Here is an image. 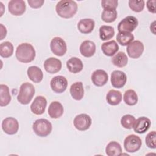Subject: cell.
I'll return each mask as SVG.
<instances>
[{"label":"cell","instance_id":"cell-1","mask_svg":"<svg viewBox=\"0 0 156 156\" xmlns=\"http://www.w3.org/2000/svg\"><path fill=\"white\" fill-rule=\"evenodd\" d=\"M57 15L63 18H71L77 11V4L74 1L62 0L57 2L55 6Z\"/></svg>","mask_w":156,"mask_h":156},{"label":"cell","instance_id":"cell-2","mask_svg":"<svg viewBox=\"0 0 156 156\" xmlns=\"http://www.w3.org/2000/svg\"><path fill=\"white\" fill-rule=\"evenodd\" d=\"M36 55L34 46L28 43L20 44L16 48L15 56L17 60L21 63H30L32 62Z\"/></svg>","mask_w":156,"mask_h":156},{"label":"cell","instance_id":"cell-3","mask_svg":"<svg viewBox=\"0 0 156 156\" xmlns=\"http://www.w3.org/2000/svg\"><path fill=\"white\" fill-rule=\"evenodd\" d=\"M35 92L34 86L29 82L22 83L20 88V91L17 96L18 101L23 104L27 105L31 101Z\"/></svg>","mask_w":156,"mask_h":156},{"label":"cell","instance_id":"cell-4","mask_svg":"<svg viewBox=\"0 0 156 156\" xmlns=\"http://www.w3.org/2000/svg\"><path fill=\"white\" fill-rule=\"evenodd\" d=\"M32 129L37 135L41 137H45L51 133L52 126L51 122L48 119L40 118L37 119L33 123Z\"/></svg>","mask_w":156,"mask_h":156},{"label":"cell","instance_id":"cell-5","mask_svg":"<svg viewBox=\"0 0 156 156\" xmlns=\"http://www.w3.org/2000/svg\"><path fill=\"white\" fill-rule=\"evenodd\" d=\"M142 141L141 138L134 134H131L126 136L124 141V147L127 152H136L141 147Z\"/></svg>","mask_w":156,"mask_h":156},{"label":"cell","instance_id":"cell-6","mask_svg":"<svg viewBox=\"0 0 156 156\" xmlns=\"http://www.w3.org/2000/svg\"><path fill=\"white\" fill-rule=\"evenodd\" d=\"M138 21L136 17L133 16H127L122 19L118 25L119 32H133L138 26Z\"/></svg>","mask_w":156,"mask_h":156},{"label":"cell","instance_id":"cell-7","mask_svg":"<svg viewBox=\"0 0 156 156\" xmlns=\"http://www.w3.org/2000/svg\"><path fill=\"white\" fill-rule=\"evenodd\" d=\"M50 48L52 52L57 56H63L67 51L66 42L60 37L53 38L50 43Z\"/></svg>","mask_w":156,"mask_h":156},{"label":"cell","instance_id":"cell-8","mask_svg":"<svg viewBox=\"0 0 156 156\" xmlns=\"http://www.w3.org/2000/svg\"><path fill=\"white\" fill-rule=\"evenodd\" d=\"M92 119L87 114L82 113L77 115L73 121V124L76 129L80 131H85L88 129L91 125Z\"/></svg>","mask_w":156,"mask_h":156},{"label":"cell","instance_id":"cell-9","mask_svg":"<svg viewBox=\"0 0 156 156\" xmlns=\"http://www.w3.org/2000/svg\"><path fill=\"white\" fill-rule=\"evenodd\" d=\"M50 86L54 92L62 93L66 90L68 87V80L63 76H57L51 79Z\"/></svg>","mask_w":156,"mask_h":156},{"label":"cell","instance_id":"cell-10","mask_svg":"<svg viewBox=\"0 0 156 156\" xmlns=\"http://www.w3.org/2000/svg\"><path fill=\"white\" fill-rule=\"evenodd\" d=\"M144 45L139 40H135L127 45L126 48L128 55L132 58H138L144 51Z\"/></svg>","mask_w":156,"mask_h":156},{"label":"cell","instance_id":"cell-11","mask_svg":"<svg viewBox=\"0 0 156 156\" xmlns=\"http://www.w3.org/2000/svg\"><path fill=\"white\" fill-rule=\"evenodd\" d=\"M2 129L8 135H14L19 129V123L16 119L13 117H7L2 122Z\"/></svg>","mask_w":156,"mask_h":156},{"label":"cell","instance_id":"cell-12","mask_svg":"<svg viewBox=\"0 0 156 156\" xmlns=\"http://www.w3.org/2000/svg\"><path fill=\"white\" fill-rule=\"evenodd\" d=\"M47 105L46 99L42 96H37L30 105L31 112L37 115H42L46 110Z\"/></svg>","mask_w":156,"mask_h":156},{"label":"cell","instance_id":"cell-13","mask_svg":"<svg viewBox=\"0 0 156 156\" xmlns=\"http://www.w3.org/2000/svg\"><path fill=\"white\" fill-rule=\"evenodd\" d=\"M25 2L22 0H12L8 3L9 12L13 15L20 16L26 11Z\"/></svg>","mask_w":156,"mask_h":156},{"label":"cell","instance_id":"cell-14","mask_svg":"<svg viewBox=\"0 0 156 156\" xmlns=\"http://www.w3.org/2000/svg\"><path fill=\"white\" fill-rule=\"evenodd\" d=\"M110 80L113 87L121 88L125 85L127 82V76L123 71L115 70L111 74Z\"/></svg>","mask_w":156,"mask_h":156},{"label":"cell","instance_id":"cell-15","mask_svg":"<svg viewBox=\"0 0 156 156\" xmlns=\"http://www.w3.org/2000/svg\"><path fill=\"white\" fill-rule=\"evenodd\" d=\"M93 83L97 87L105 85L108 80V74L103 69L95 70L91 76Z\"/></svg>","mask_w":156,"mask_h":156},{"label":"cell","instance_id":"cell-16","mask_svg":"<svg viewBox=\"0 0 156 156\" xmlns=\"http://www.w3.org/2000/svg\"><path fill=\"white\" fill-rule=\"evenodd\" d=\"M44 68L50 74H55L60 71L62 68L61 61L55 57H49L44 62Z\"/></svg>","mask_w":156,"mask_h":156},{"label":"cell","instance_id":"cell-17","mask_svg":"<svg viewBox=\"0 0 156 156\" xmlns=\"http://www.w3.org/2000/svg\"><path fill=\"white\" fill-rule=\"evenodd\" d=\"M151 124V120L145 116L140 117L135 120L133 127V130L135 132L139 134L144 133L149 130Z\"/></svg>","mask_w":156,"mask_h":156},{"label":"cell","instance_id":"cell-18","mask_svg":"<svg viewBox=\"0 0 156 156\" xmlns=\"http://www.w3.org/2000/svg\"><path fill=\"white\" fill-rule=\"evenodd\" d=\"M79 51L83 57H91L96 52V44L91 40H85L80 44Z\"/></svg>","mask_w":156,"mask_h":156},{"label":"cell","instance_id":"cell-19","mask_svg":"<svg viewBox=\"0 0 156 156\" xmlns=\"http://www.w3.org/2000/svg\"><path fill=\"white\" fill-rule=\"evenodd\" d=\"M95 26L94 21L91 18H85L80 20L77 24V29L80 32L83 34L91 33Z\"/></svg>","mask_w":156,"mask_h":156},{"label":"cell","instance_id":"cell-20","mask_svg":"<svg viewBox=\"0 0 156 156\" xmlns=\"http://www.w3.org/2000/svg\"><path fill=\"white\" fill-rule=\"evenodd\" d=\"M48 115L51 118H59L62 116L64 109L62 104L58 101L52 102L48 107Z\"/></svg>","mask_w":156,"mask_h":156},{"label":"cell","instance_id":"cell-21","mask_svg":"<svg viewBox=\"0 0 156 156\" xmlns=\"http://www.w3.org/2000/svg\"><path fill=\"white\" fill-rule=\"evenodd\" d=\"M102 52L108 57L114 55L119 50V46L115 40L104 42L101 45Z\"/></svg>","mask_w":156,"mask_h":156},{"label":"cell","instance_id":"cell-22","mask_svg":"<svg viewBox=\"0 0 156 156\" xmlns=\"http://www.w3.org/2000/svg\"><path fill=\"white\" fill-rule=\"evenodd\" d=\"M27 74L29 79L34 83H40L43 78L41 69L37 66H29L27 70Z\"/></svg>","mask_w":156,"mask_h":156},{"label":"cell","instance_id":"cell-23","mask_svg":"<svg viewBox=\"0 0 156 156\" xmlns=\"http://www.w3.org/2000/svg\"><path fill=\"white\" fill-rule=\"evenodd\" d=\"M66 67L69 72L76 74L82 70L83 64L80 59L77 57H73L70 58L66 62Z\"/></svg>","mask_w":156,"mask_h":156},{"label":"cell","instance_id":"cell-24","mask_svg":"<svg viewBox=\"0 0 156 156\" xmlns=\"http://www.w3.org/2000/svg\"><path fill=\"white\" fill-rule=\"evenodd\" d=\"M70 94L73 99L77 101L81 100L84 95V89L82 82H76L70 87Z\"/></svg>","mask_w":156,"mask_h":156},{"label":"cell","instance_id":"cell-25","mask_svg":"<svg viewBox=\"0 0 156 156\" xmlns=\"http://www.w3.org/2000/svg\"><path fill=\"white\" fill-rule=\"evenodd\" d=\"M107 103L111 105H117L122 101V94L119 91L110 90L106 95Z\"/></svg>","mask_w":156,"mask_h":156},{"label":"cell","instance_id":"cell-26","mask_svg":"<svg viewBox=\"0 0 156 156\" xmlns=\"http://www.w3.org/2000/svg\"><path fill=\"white\" fill-rule=\"evenodd\" d=\"M12 99L7 85L4 84L0 85V106L5 107L9 105Z\"/></svg>","mask_w":156,"mask_h":156},{"label":"cell","instance_id":"cell-27","mask_svg":"<svg viewBox=\"0 0 156 156\" xmlns=\"http://www.w3.org/2000/svg\"><path fill=\"white\" fill-rule=\"evenodd\" d=\"M122 147L116 141H110L105 147V153L108 156H118L122 154Z\"/></svg>","mask_w":156,"mask_h":156},{"label":"cell","instance_id":"cell-28","mask_svg":"<svg viewBox=\"0 0 156 156\" xmlns=\"http://www.w3.org/2000/svg\"><path fill=\"white\" fill-rule=\"evenodd\" d=\"M115 35L114 28L111 26L102 25L99 28V37L103 41L108 40Z\"/></svg>","mask_w":156,"mask_h":156},{"label":"cell","instance_id":"cell-29","mask_svg":"<svg viewBox=\"0 0 156 156\" xmlns=\"http://www.w3.org/2000/svg\"><path fill=\"white\" fill-rule=\"evenodd\" d=\"M112 62L115 66L122 68L127 64L128 58L124 52H119L113 56Z\"/></svg>","mask_w":156,"mask_h":156},{"label":"cell","instance_id":"cell-30","mask_svg":"<svg viewBox=\"0 0 156 156\" xmlns=\"http://www.w3.org/2000/svg\"><path fill=\"white\" fill-rule=\"evenodd\" d=\"M134 36L130 32H119L116 35V40L121 46H127L133 41Z\"/></svg>","mask_w":156,"mask_h":156},{"label":"cell","instance_id":"cell-31","mask_svg":"<svg viewBox=\"0 0 156 156\" xmlns=\"http://www.w3.org/2000/svg\"><path fill=\"white\" fill-rule=\"evenodd\" d=\"M123 99L124 102L127 105L130 106L135 105L137 104L138 101V98L136 93L132 89L127 90L125 91L123 96Z\"/></svg>","mask_w":156,"mask_h":156},{"label":"cell","instance_id":"cell-32","mask_svg":"<svg viewBox=\"0 0 156 156\" xmlns=\"http://www.w3.org/2000/svg\"><path fill=\"white\" fill-rule=\"evenodd\" d=\"M13 46L10 41H4L0 44V55L3 58H9L13 53Z\"/></svg>","mask_w":156,"mask_h":156},{"label":"cell","instance_id":"cell-33","mask_svg":"<svg viewBox=\"0 0 156 156\" xmlns=\"http://www.w3.org/2000/svg\"><path fill=\"white\" fill-rule=\"evenodd\" d=\"M117 18V11L116 9H104L101 15V19L105 23L114 22Z\"/></svg>","mask_w":156,"mask_h":156},{"label":"cell","instance_id":"cell-34","mask_svg":"<svg viewBox=\"0 0 156 156\" xmlns=\"http://www.w3.org/2000/svg\"><path fill=\"white\" fill-rule=\"evenodd\" d=\"M135 120L136 119L133 116L130 114H127L122 116V117L121 118V124L124 128L130 129L133 128Z\"/></svg>","mask_w":156,"mask_h":156},{"label":"cell","instance_id":"cell-35","mask_svg":"<svg viewBox=\"0 0 156 156\" xmlns=\"http://www.w3.org/2000/svg\"><path fill=\"white\" fill-rule=\"evenodd\" d=\"M145 2L144 1H136L130 0L129 1V6L132 10L135 12H140L143 11L144 8Z\"/></svg>","mask_w":156,"mask_h":156},{"label":"cell","instance_id":"cell-36","mask_svg":"<svg viewBox=\"0 0 156 156\" xmlns=\"http://www.w3.org/2000/svg\"><path fill=\"white\" fill-rule=\"evenodd\" d=\"M146 146L151 149H155L156 147V132L155 130L148 133L145 138Z\"/></svg>","mask_w":156,"mask_h":156},{"label":"cell","instance_id":"cell-37","mask_svg":"<svg viewBox=\"0 0 156 156\" xmlns=\"http://www.w3.org/2000/svg\"><path fill=\"white\" fill-rule=\"evenodd\" d=\"M118 4L117 0H102L101 1V6L104 9H116Z\"/></svg>","mask_w":156,"mask_h":156},{"label":"cell","instance_id":"cell-38","mask_svg":"<svg viewBox=\"0 0 156 156\" xmlns=\"http://www.w3.org/2000/svg\"><path fill=\"white\" fill-rule=\"evenodd\" d=\"M27 2L30 7L33 9L40 8L44 4V0H28Z\"/></svg>","mask_w":156,"mask_h":156},{"label":"cell","instance_id":"cell-39","mask_svg":"<svg viewBox=\"0 0 156 156\" xmlns=\"http://www.w3.org/2000/svg\"><path fill=\"white\" fill-rule=\"evenodd\" d=\"M155 0H149L146 2V6L149 12L152 13H155Z\"/></svg>","mask_w":156,"mask_h":156},{"label":"cell","instance_id":"cell-40","mask_svg":"<svg viewBox=\"0 0 156 156\" xmlns=\"http://www.w3.org/2000/svg\"><path fill=\"white\" fill-rule=\"evenodd\" d=\"M1 37L0 40H3L4 37H5L6 34H7V30L6 27H4L2 24H1Z\"/></svg>","mask_w":156,"mask_h":156}]
</instances>
